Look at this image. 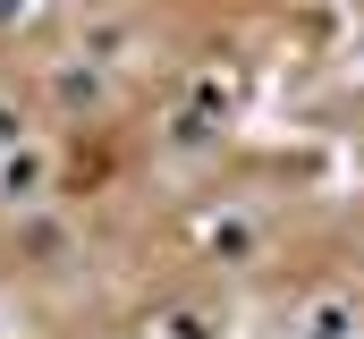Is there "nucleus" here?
<instances>
[{"mask_svg": "<svg viewBox=\"0 0 364 339\" xmlns=\"http://www.w3.org/2000/svg\"><path fill=\"white\" fill-rule=\"evenodd\" d=\"M51 93H60L68 110H102V77H93V68H60V77H51Z\"/></svg>", "mask_w": 364, "mask_h": 339, "instance_id": "f257e3e1", "label": "nucleus"}, {"mask_svg": "<svg viewBox=\"0 0 364 339\" xmlns=\"http://www.w3.org/2000/svg\"><path fill=\"white\" fill-rule=\"evenodd\" d=\"M212 254H220V263H246V254H255V221H220V229H212Z\"/></svg>", "mask_w": 364, "mask_h": 339, "instance_id": "f03ea898", "label": "nucleus"}, {"mask_svg": "<svg viewBox=\"0 0 364 339\" xmlns=\"http://www.w3.org/2000/svg\"><path fill=\"white\" fill-rule=\"evenodd\" d=\"M34 187H43V162H34V153H17V162L0 170V195H9V204H17V195H34Z\"/></svg>", "mask_w": 364, "mask_h": 339, "instance_id": "7ed1b4c3", "label": "nucleus"}]
</instances>
